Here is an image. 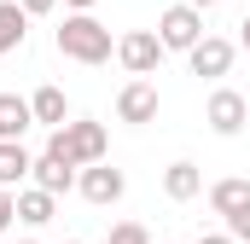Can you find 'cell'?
Here are the masks:
<instances>
[{
	"label": "cell",
	"instance_id": "cb8c5ba5",
	"mask_svg": "<svg viewBox=\"0 0 250 244\" xmlns=\"http://www.w3.org/2000/svg\"><path fill=\"white\" fill-rule=\"evenodd\" d=\"M187 6H198V12H209V6H221V0H187Z\"/></svg>",
	"mask_w": 250,
	"mask_h": 244
},
{
	"label": "cell",
	"instance_id": "44dd1931",
	"mask_svg": "<svg viewBox=\"0 0 250 244\" xmlns=\"http://www.w3.org/2000/svg\"><path fill=\"white\" fill-rule=\"evenodd\" d=\"M198 244H239L233 233H198Z\"/></svg>",
	"mask_w": 250,
	"mask_h": 244
},
{
	"label": "cell",
	"instance_id": "d6986e66",
	"mask_svg": "<svg viewBox=\"0 0 250 244\" xmlns=\"http://www.w3.org/2000/svg\"><path fill=\"white\" fill-rule=\"evenodd\" d=\"M227 233L239 244H250V209H239V215H227Z\"/></svg>",
	"mask_w": 250,
	"mask_h": 244
},
{
	"label": "cell",
	"instance_id": "7402d4cb",
	"mask_svg": "<svg viewBox=\"0 0 250 244\" xmlns=\"http://www.w3.org/2000/svg\"><path fill=\"white\" fill-rule=\"evenodd\" d=\"M239 47L250 53V12H245V23H239Z\"/></svg>",
	"mask_w": 250,
	"mask_h": 244
},
{
	"label": "cell",
	"instance_id": "2e32d148",
	"mask_svg": "<svg viewBox=\"0 0 250 244\" xmlns=\"http://www.w3.org/2000/svg\"><path fill=\"white\" fill-rule=\"evenodd\" d=\"M35 122L29 111V99H18V93H0V140H23V128Z\"/></svg>",
	"mask_w": 250,
	"mask_h": 244
},
{
	"label": "cell",
	"instance_id": "9a60e30c",
	"mask_svg": "<svg viewBox=\"0 0 250 244\" xmlns=\"http://www.w3.org/2000/svg\"><path fill=\"white\" fill-rule=\"evenodd\" d=\"M35 169V157L23 151V140H0V186H23Z\"/></svg>",
	"mask_w": 250,
	"mask_h": 244
},
{
	"label": "cell",
	"instance_id": "ba28073f",
	"mask_svg": "<svg viewBox=\"0 0 250 244\" xmlns=\"http://www.w3.org/2000/svg\"><path fill=\"white\" fill-rule=\"evenodd\" d=\"M117 117L134 122V128H140V122H157V87H151L146 76H134L123 93H117Z\"/></svg>",
	"mask_w": 250,
	"mask_h": 244
},
{
	"label": "cell",
	"instance_id": "8992f818",
	"mask_svg": "<svg viewBox=\"0 0 250 244\" xmlns=\"http://www.w3.org/2000/svg\"><path fill=\"white\" fill-rule=\"evenodd\" d=\"M117 59H123L128 76H151V70L163 64V41H157V29H128V35H117Z\"/></svg>",
	"mask_w": 250,
	"mask_h": 244
},
{
	"label": "cell",
	"instance_id": "7a4b0ae2",
	"mask_svg": "<svg viewBox=\"0 0 250 244\" xmlns=\"http://www.w3.org/2000/svg\"><path fill=\"white\" fill-rule=\"evenodd\" d=\"M47 151H59L64 163L87 169V163H99V157L111 151V134H105V122H93V117H76V122H64V128H53Z\"/></svg>",
	"mask_w": 250,
	"mask_h": 244
},
{
	"label": "cell",
	"instance_id": "8fae6325",
	"mask_svg": "<svg viewBox=\"0 0 250 244\" xmlns=\"http://www.w3.org/2000/svg\"><path fill=\"white\" fill-rule=\"evenodd\" d=\"M163 192H169L175 203H192V198L204 192V169L187 163V157H181V163H169V169H163Z\"/></svg>",
	"mask_w": 250,
	"mask_h": 244
},
{
	"label": "cell",
	"instance_id": "30bf717a",
	"mask_svg": "<svg viewBox=\"0 0 250 244\" xmlns=\"http://www.w3.org/2000/svg\"><path fill=\"white\" fill-rule=\"evenodd\" d=\"M76 175H82V169H76V163H64L59 151H41V157H35V169H29V181L47 186V192H70Z\"/></svg>",
	"mask_w": 250,
	"mask_h": 244
},
{
	"label": "cell",
	"instance_id": "5bb4252c",
	"mask_svg": "<svg viewBox=\"0 0 250 244\" xmlns=\"http://www.w3.org/2000/svg\"><path fill=\"white\" fill-rule=\"evenodd\" d=\"M29 111H35V122H47V128H64L70 122V99H64V87H35L29 93Z\"/></svg>",
	"mask_w": 250,
	"mask_h": 244
},
{
	"label": "cell",
	"instance_id": "3957f363",
	"mask_svg": "<svg viewBox=\"0 0 250 244\" xmlns=\"http://www.w3.org/2000/svg\"><path fill=\"white\" fill-rule=\"evenodd\" d=\"M157 41H163V53H192L198 41H204V12L198 6H169L163 18H157Z\"/></svg>",
	"mask_w": 250,
	"mask_h": 244
},
{
	"label": "cell",
	"instance_id": "484cf974",
	"mask_svg": "<svg viewBox=\"0 0 250 244\" xmlns=\"http://www.w3.org/2000/svg\"><path fill=\"white\" fill-rule=\"evenodd\" d=\"M64 244H82V239H64Z\"/></svg>",
	"mask_w": 250,
	"mask_h": 244
},
{
	"label": "cell",
	"instance_id": "5b68a950",
	"mask_svg": "<svg viewBox=\"0 0 250 244\" xmlns=\"http://www.w3.org/2000/svg\"><path fill=\"white\" fill-rule=\"evenodd\" d=\"M204 122H209L221 140H233V134L250 122V99L239 93V87H215V93H209V105H204Z\"/></svg>",
	"mask_w": 250,
	"mask_h": 244
},
{
	"label": "cell",
	"instance_id": "7c38bea8",
	"mask_svg": "<svg viewBox=\"0 0 250 244\" xmlns=\"http://www.w3.org/2000/svg\"><path fill=\"white\" fill-rule=\"evenodd\" d=\"M209 209L227 221V215H239V209H250V181H239V175H227V181L209 186Z\"/></svg>",
	"mask_w": 250,
	"mask_h": 244
},
{
	"label": "cell",
	"instance_id": "603a6c76",
	"mask_svg": "<svg viewBox=\"0 0 250 244\" xmlns=\"http://www.w3.org/2000/svg\"><path fill=\"white\" fill-rule=\"evenodd\" d=\"M64 6H70V12H93L99 0H64Z\"/></svg>",
	"mask_w": 250,
	"mask_h": 244
},
{
	"label": "cell",
	"instance_id": "ffe728a7",
	"mask_svg": "<svg viewBox=\"0 0 250 244\" xmlns=\"http://www.w3.org/2000/svg\"><path fill=\"white\" fill-rule=\"evenodd\" d=\"M23 12L29 18H47V12H59V0H23Z\"/></svg>",
	"mask_w": 250,
	"mask_h": 244
},
{
	"label": "cell",
	"instance_id": "6da1fadb",
	"mask_svg": "<svg viewBox=\"0 0 250 244\" xmlns=\"http://www.w3.org/2000/svg\"><path fill=\"white\" fill-rule=\"evenodd\" d=\"M59 53L76 59V64H105L117 53V41H111V29H105L93 12H70L59 23Z\"/></svg>",
	"mask_w": 250,
	"mask_h": 244
},
{
	"label": "cell",
	"instance_id": "ac0fdd59",
	"mask_svg": "<svg viewBox=\"0 0 250 244\" xmlns=\"http://www.w3.org/2000/svg\"><path fill=\"white\" fill-rule=\"evenodd\" d=\"M18 221V198H12V186H0V233Z\"/></svg>",
	"mask_w": 250,
	"mask_h": 244
},
{
	"label": "cell",
	"instance_id": "e0dca14e",
	"mask_svg": "<svg viewBox=\"0 0 250 244\" xmlns=\"http://www.w3.org/2000/svg\"><path fill=\"white\" fill-rule=\"evenodd\" d=\"M105 244H151V233H146L140 221H117V227L105 233Z\"/></svg>",
	"mask_w": 250,
	"mask_h": 244
},
{
	"label": "cell",
	"instance_id": "52a82bcc",
	"mask_svg": "<svg viewBox=\"0 0 250 244\" xmlns=\"http://www.w3.org/2000/svg\"><path fill=\"white\" fill-rule=\"evenodd\" d=\"M187 59H192V76H227V70H233V59H239V47H233L227 35H204Z\"/></svg>",
	"mask_w": 250,
	"mask_h": 244
},
{
	"label": "cell",
	"instance_id": "4fadbf2b",
	"mask_svg": "<svg viewBox=\"0 0 250 244\" xmlns=\"http://www.w3.org/2000/svg\"><path fill=\"white\" fill-rule=\"evenodd\" d=\"M23 35H29V12H23V0H0V59L18 53Z\"/></svg>",
	"mask_w": 250,
	"mask_h": 244
},
{
	"label": "cell",
	"instance_id": "277c9868",
	"mask_svg": "<svg viewBox=\"0 0 250 244\" xmlns=\"http://www.w3.org/2000/svg\"><path fill=\"white\" fill-rule=\"evenodd\" d=\"M76 192H82L87 203L111 209V203H123V192H128V175H123V169H111V163L99 157V163H87V169L76 175Z\"/></svg>",
	"mask_w": 250,
	"mask_h": 244
},
{
	"label": "cell",
	"instance_id": "d4e9b609",
	"mask_svg": "<svg viewBox=\"0 0 250 244\" xmlns=\"http://www.w3.org/2000/svg\"><path fill=\"white\" fill-rule=\"evenodd\" d=\"M18 244H35V239H18Z\"/></svg>",
	"mask_w": 250,
	"mask_h": 244
},
{
	"label": "cell",
	"instance_id": "9c48e42d",
	"mask_svg": "<svg viewBox=\"0 0 250 244\" xmlns=\"http://www.w3.org/2000/svg\"><path fill=\"white\" fill-rule=\"evenodd\" d=\"M59 215V192H47V186H23L18 192V221L23 227H47Z\"/></svg>",
	"mask_w": 250,
	"mask_h": 244
}]
</instances>
